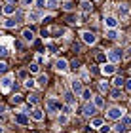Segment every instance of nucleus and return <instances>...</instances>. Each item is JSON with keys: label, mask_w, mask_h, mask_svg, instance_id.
Wrapping results in <instances>:
<instances>
[{"label": "nucleus", "mask_w": 131, "mask_h": 133, "mask_svg": "<svg viewBox=\"0 0 131 133\" xmlns=\"http://www.w3.org/2000/svg\"><path fill=\"white\" fill-rule=\"evenodd\" d=\"M123 108H120V107H110L108 108V112H106V116H108L110 120H120L122 116H123Z\"/></svg>", "instance_id": "f257e3e1"}, {"label": "nucleus", "mask_w": 131, "mask_h": 133, "mask_svg": "<svg viewBox=\"0 0 131 133\" xmlns=\"http://www.w3.org/2000/svg\"><path fill=\"white\" fill-rule=\"evenodd\" d=\"M129 125H131V118L123 114V116L120 118V122L116 124V131H126V129L129 128Z\"/></svg>", "instance_id": "f03ea898"}, {"label": "nucleus", "mask_w": 131, "mask_h": 133, "mask_svg": "<svg viewBox=\"0 0 131 133\" xmlns=\"http://www.w3.org/2000/svg\"><path fill=\"white\" fill-rule=\"evenodd\" d=\"M82 40H84L86 44L93 46L95 42H97V36H95V32H91V31H84V32H82Z\"/></svg>", "instance_id": "7ed1b4c3"}, {"label": "nucleus", "mask_w": 131, "mask_h": 133, "mask_svg": "<svg viewBox=\"0 0 131 133\" xmlns=\"http://www.w3.org/2000/svg\"><path fill=\"white\" fill-rule=\"evenodd\" d=\"M46 107H47V110H50L51 114H55V112L61 110V103H57L55 99H47L46 101Z\"/></svg>", "instance_id": "20e7f679"}, {"label": "nucleus", "mask_w": 131, "mask_h": 133, "mask_svg": "<svg viewBox=\"0 0 131 133\" xmlns=\"http://www.w3.org/2000/svg\"><path fill=\"white\" fill-rule=\"evenodd\" d=\"M11 82H13V76L8 74V76H4L2 80H0V88L4 89V91H8V89L11 88Z\"/></svg>", "instance_id": "39448f33"}, {"label": "nucleus", "mask_w": 131, "mask_h": 133, "mask_svg": "<svg viewBox=\"0 0 131 133\" xmlns=\"http://www.w3.org/2000/svg\"><path fill=\"white\" fill-rule=\"evenodd\" d=\"M105 27L108 29V31H110V29H116L118 27V19H116L114 15H106L105 17Z\"/></svg>", "instance_id": "423d86ee"}, {"label": "nucleus", "mask_w": 131, "mask_h": 133, "mask_svg": "<svg viewBox=\"0 0 131 133\" xmlns=\"http://www.w3.org/2000/svg\"><path fill=\"white\" fill-rule=\"evenodd\" d=\"M95 112H97V107H95L93 103H86V105H84V116H89V118H91Z\"/></svg>", "instance_id": "0eeeda50"}, {"label": "nucleus", "mask_w": 131, "mask_h": 133, "mask_svg": "<svg viewBox=\"0 0 131 133\" xmlns=\"http://www.w3.org/2000/svg\"><path fill=\"white\" fill-rule=\"evenodd\" d=\"M70 88H72V93L76 95V97H78V95H82V91H84V88H82V82H80V80H72Z\"/></svg>", "instance_id": "6e6552de"}, {"label": "nucleus", "mask_w": 131, "mask_h": 133, "mask_svg": "<svg viewBox=\"0 0 131 133\" xmlns=\"http://www.w3.org/2000/svg\"><path fill=\"white\" fill-rule=\"evenodd\" d=\"M108 59H110L112 65L118 63V61L122 59V51H120V50H110V51H108Z\"/></svg>", "instance_id": "1a4fd4ad"}, {"label": "nucleus", "mask_w": 131, "mask_h": 133, "mask_svg": "<svg viewBox=\"0 0 131 133\" xmlns=\"http://www.w3.org/2000/svg\"><path fill=\"white\" fill-rule=\"evenodd\" d=\"M15 122H17V124H21V125H27V124H29L27 112H17V114H15Z\"/></svg>", "instance_id": "9d476101"}, {"label": "nucleus", "mask_w": 131, "mask_h": 133, "mask_svg": "<svg viewBox=\"0 0 131 133\" xmlns=\"http://www.w3.org/2000/svg\"><path fill=\"white\" fill-rule=\"evenodd\" d=\"M55 69L59 70V72H65L68 69V63H67V59H57L55 61Z\"/></svg>", "instance_id": "9b49d317"}, {"label": "nucleus", "mask_w": 131, "mask_h": 133, "mask_svg": "<svg viewBox=\"0 0 131 133\" xmlns=\"http://www.w3.org/2000/svg\"><path fill=\"white\" fill-rule=\"evenodd\" d=\"M118 14H120L122 19H126V17L129 15V6L127 4H120V6H118Z\"/></svg>", "instance_id": "f8f14e48"}, {"label": "nucleus", "mask_w": 131, "mask_h": 133, "mask_svg": "<svg viewBox=\"0 0 131 133\" xmlns=\"http://www.w3.org/2000/svg\"><path fill=\"white\" fill-rule=\"evenodd\" d=\"M15 11H17V8H15L13 4H6L4 8H2V14H4V15H13Z\"/></svg>", "instance_id": "ddd939ff"}, {"label": "nucleus", "mask_w": 131, "mask_h": 133, "mask_svg": "<svg viewBox=\"0 0 131 133\" xmlns=\"http://www.w3.org/2000/svg\"><path fill=\"white\" fill-rule=\"evenodd\" d=\"M101 72H103V74H106V76H110V74H114V72H116V66L112 65V63H108V65L103 66V70H101Z\"/></svg>", "instance_id": "4468645a"}, {"label": "nucleus", "mask_w": 131, "mask_h": 133, "mask_svg": "<svg viewBox=\"0 0 131 133\" xmlns=\"http://www.w3.org/2000/svg\"><path fill=\"white\" fill-rule=\"evenodd\" d=\"M31 116H32V120H36V122H42L44 120V112L40 110V108H34V110L31 112Z\"/></svg>", "instance_id": "2eb2a0df"}, {"label": "nucleus", "mask_w": 131, "mask_h": 133, "mask_svg": "<svg viewBox=\"0 0 131 133\" xmlns=\"http://www.w3.org/2000/svg\"><path fill=\"white\" fill-rule=\"evenodd\" d=\"M23 38H25V42H32L34 40V32L31 29H27V31H23Z\"/></svg>", "instance_id": "dca6fc26"}, {"label": "nucleus", "mask_w": 131, "mask_h": 133, "mask_svg": "<svg viewBox=\"0 0 131 133\" xmlns=\"http://www.w3.org/2000/svg\"><path fill=\"white\" fill-rule=\"evenodd\" d=\"M27 17H29V21H32V23H34V21H38V19H40V11L32 10V11H29V15H27Z\"/></svg>", "instance_id": "f3484780"}, {"label": "nucleus", "mask_w": 131, "mask_h": 133, "mask_svg": "<svg viewBox=\"0 0 131 133\" xmlns=\"http://www.w3.org/2000/svg\"><path fill=\"white\" fill-rule=\"evenodd\" d=\"M46 8H50V10L59 8V0H46Z\"/></svg>", "instance_id": "a211bd4d"}, {"label": "nucleus", "mask_w": 131, "mask_h": 133, "mask_svg": "<svg viewBox=\"0 0 131 133\" xmlns=\"http://www.w3.org/2000/svg\"><path fill=\"white\" fill-rule=\"evenodd\" d=\"M36 84H38L40 88H46V84H47V76H46V74H40V76H38V80H36Z\"/></svg>", "instance_id": "6ab92c4d"}, {"label": "nucleus", "mask_w": 131, "mask_h": 133, "mask_svg": "<svg viewBox=\"0 0 131 133\" xmlns=\"http://www.w3.org/2000/svg\"><path fill=\"white\" fill-rule=\"evenodd\" d=\"M93 105L97 107V108H103L105 107V99L103 97H93Z\"/></svg>", "instance_id": "aec40b11"}, {"label": "nucleus", "mask_w": 131, "mask_h": 133, "mask_svg": "<svg viewBox=\"0 0 131 133\" xmlns=\"http://www.w3.org/2000/svg\"><path fill=\"white\" fill-rule=\"evenodd\" d=\"M106 36H108L110 40H116L120 34H118V31H116V29H110V31H106Z\"/></svg>", "instance_id": "412c9836"}, {"label": "nucleus", "mask_w": 131, "mask_h": 133, "mask_svg": "<svg viewBox=\"0 0 131 133\" xmlns=\"http://www.w3.org/2000/svg\"><path fill=\"white\" fill-rule=\"evenodd\" d=\"M4 27L6 29H15L17 27V21L15 19H8V21H4Z\"/></svg>", "instance_id": "4be33fe9"}, {"label": "nucleus", "mask_w": 131, "mask_h": 133, "mask_svg": "<svg viewBox=\"0 0 131 133\" xmlns=\"http://www.w3.org/2000/svg\"><path fill=\"white\" fill-rule=\"evenodd\" d=\"M101 125H103V120H101V118H93V120H91V128L99 129Z\"/></svg>", "instance_id": "5701e85b"}, {"label": "nucleus", "mask_w": 131, "mask_h": 133, "mask_svg": "<svg viewBox=\"0 0 131 133\" xmlns=\"http://www.w3.org/2000/svg\"><path fill=\"white\" fill-rule=\"evenodd\" d=\"M65 101H67L70 107H72V105H74V93H70V91H68V93H65Z\"/></svg>", "instance_id": "b1692460"}, {"label": "nucleus", "mask_w": 131, "mask_h": 133, "mask_svg": "<svg viewBox=\"0 0 131 133\" xmlns=\"http://www.w3.org/2000/svg\"><path fill=\"white\" fill-rule=\"evenodd\" d=\"M82 10L84 11H91V2H89V0H82Z\"/></svg>", "instance_id": "393cba45"}, {"label": "nucleus", "mask_w": 131, "mask_h": 133, "mask_svg": "<svg viewBox=\"0 0 131 133\" xmlns=\"http://www.w3.org/2000/svg\"><path fill=\"white\" fill-rule=\"evenodd\" d=\"M123 82H126V80H123L122 76H116V78H114V86H116V88H122Z\"/></svg>", "instance_id": "a878e982"}, {"label": "nucleus", "mask_w": 131, "mask_h": 133, "mask_svg": "<svg viewBox=\"0 0 131 133\" xmlns=\"http://www.w3.org/2000/svg\"><path fill=\"white\" fill-rule=\"evenodd\" d=\"M21 101H23V95H19V93H15L13 97H11V103H13V105H19Z\"/></svg>", "instance_id": "bb28decb"}, {"label": "nucleus", "mask_w": 131, "mask_h": 133, "mask_svg": "<svg viewBox=\"0 0 131 133\" xmlns=\"http://www.w3.org/2000/svg\"><path fill=\"white\" fill-rule=\"evenodd\" d=\"M4 55H8V46L0 44V57H4Z\"/></svg>", "instance_id": "cd10ccee"}, {"label": "nucleus", "mask_w": 131, "mask_h": 133, "mask_svg": "<svg viewBox=\"0 0 131 133\" xmlns=\"http://www.w3.org/2000/svg\"><path fill=\"white\" fill-rule=\"evenodd\" d=\"M82 97H84L86 101H89V99L93 97V95H91V91H89V89H84V91H82Z\"/></svg>", "instance_id": "c85d7f7f"}, {"label": "nucleus", "mask_w": 131, "mask_h": 133, "mask_svg": "<svg viewBox=\"0 0 131 133\" xmlns=\"http://www.w3.org/2000/svg\"><path fill=\"white\" fill-rule=\"evenodd\" d=\"M29 70H31V72H34V74H36V72L40 70V66H38L36 63H32V65H29Z\"/></svg>", "instance_id": "c756f323"}, {"label": "nucleus", "mask_w": 131, "mask_h": 133, "mask_svg": "<svg viewBox=\"0 0 131 133\" xmlns=\"http://www.w3.org/2000/svg\"><path fill=\"white\" fill-rule=\"evenodd\" d=\"M110 95H112V99H120V97H122V91H120V89H114Z\"/></svg>", "instance_id": "7c9ffc66"}, {"label": "nucleus", "mask_w": 131, "mask_h": 133, "mask_svg": "<svg viewBox=\"0 0 131 133\" xmlns=\"http://www.w3.org/2000/svg\"><path fill=\"white\" fill-rule=\"evenodd\" d=\"M34 4H36V8H46V0H34Z\"/></svg>", "instance_id": "2f4dec72"}, {"label": "nucleus", "mask_w": 131, "mask_h": 133, "mask_svg": "<svg viewBox=\"0 0 131 133\" xmlns=\"http://www.w3.org/2000/svg\"><path fill=\"white\" fill-rule=\"evenodd\" d=\"M8 70V63H4V61H0V74H4V72Z\"/></svg>", "instance_id": "473e14b6"}, {"label": "nucleus", "mask_w": 131, "mask_h": 133, "mask_svg": "<svg viewBox=\"0 0 131 133\" xmlns=\"http://www.w3.org/2000/svg\"><path fill=\"white\" fill-rule=\"evenodd\" d=\"M99 88H101V91H108V84H106V82H101Z\"/></svg>", "instance_id": "72a5a7b5"}, {"label": "nucleus", "mask_w": 131, "mask_h": 133, "mask_svg": "<svg viewBox=\"0 0 131 133\" xmlns=\"http://www.w3.org/2000/svg\"><path fill=\"white\" fill-rule=\"evenodd\" d=\"M63 110H65V116H68V114H72V107H70V105H67V107L63 108Z\"/></svg>", "instance_id": "f704fd0d"}, {"label": "nucleus", "mask_w": 131, "mask_h": 133, "mask_svg": "<svg viewBox=\"0 0 131 133\" xmlns=\"http://www.w3.org/2000/svg\"><path fill=\"white\" fill-rule=\"evenodd\" d=\"M29 103H32V105H36V103H38V95H31V97H29Z\"/></svg>", "instance_id": "c9c22d12"}, {"label": "nucleus", "mask_w": 131, "mask_h": 133, "mask_svg": "<svg viewBox=\"0 0 131 133\" xmlns=\"http://www.w3.org/2000/svg\"><path fill=\"white\" fill-rule=\"evenodd\" d=\"M99 131H101V133H110V128H108V125H101Z\"/></svg>", "instance_id": "e433bc0d"}, {"label": "nucleus", "mask_w": 131, "mask_h": 133, "mask_svg": "<svg viewBox=\"0 0 131 133\" xmlns=\"http://www.w3.org/2000/svg\"><path fill=\"white\" fill-rule=\"evenodd\" d=\"M25 88H29V89L34 88V80H27V82H25Z\"/></svg>", "instance_id": "4c0bfd02"}, {"label": "nucleus", "mask_w": 131, "mask_h": 133, "mask_svg": "<svg viewBox=\"0 0 131 133\" xmlns=\"http://www.w3.org/2000/svg\"><path fill=\"white\" fill-rule=\"evenodd\" d=\"M123 86H126L127 91H131V80H126V82H123Z\"/></svg>", "instance_id": "58836bf2"}, {"label": "nucleus", "mask_w": 131, "mask_h": 133, "mask_svg": "<svg viewBox=\"0 0 131 133\" xmlns=\"http://www.w3.org/2000/svg\"><path fill=\"white\" fill-rule=\"evenodd\" d=\"M67 122H68L67 116H59V124H67Z\"/></svg>", "instance_id": "ea45409f"}, {"label": "nucleus", "mask_w": 131, "mask_h": 133, "mask_svg": "<svg viewBox=\"0 0 131 133\" xmlns=\"http://www.w3.org/2000/svg\"><path fill=\"white\" fill-rule=\"evenodd\" d=\"M70 66L76 70V69H80V63H78V61H72V63H70Z\"/></svg>", "instance_id": "a19ab883"}, {"label": "nucleus", "mask_w": 131, "mask_h": 133, "mask_svg": "<svg viewBox=\"0 0 131 133\" xmlns=\"http://www.w3.org/2000/svg\"><path fill=\"white\" fill-rule=\"evenodd\" d=\"M97 59H99V61H105L106 55H105V53H97Z\"/></svg>", "instance_id": "79ce46f5"}, {"label": "nucleus", "mask_w": 131, "mask_h": 133, "mask_svg": "<svg viewBox=\"0 0 131 133\" xmlns=\"http://www.w3.org/2000/svg\"><path fill=\"white\" fill-rule=\"evenodd\" d=\"M4 110H6V107H4V105H0V116H2V112H4Z\"/></svg>", "instance_id": "37998d69"}, {"label": "nucleus", "mask_w": 131, "mask_h": 133, "mask_svg": "<svg viewBox=\"0 0 131 133\" xmlns=\"http://www.w3.org/2000/svg\"><path fill=\"white\" fill-rule=\"evenodd\" d=\"M2 131H4V128H2V125H0V133H2Z\"/></svg>", "instance_id": "c03bdc74"}, {"label": "nucleus", "mask_w": 131, "mask_h": 133, "mask_svg": "<svg viewBox=\"0 0 131 133\" xmlns=\"http://www.w3.org/2000/svg\"><path fill=\"white\" fill-rule=\"evenodd\" d=\"M0 36H2V32H0Z\"/></svg>", "instance_id": "a18cd8bd"}, {"label": "nucleus", "mask_w": 131, "mask_h": 133, "mask_svg": "<svg viewBox=\"0 0 131 133\" xmlns=\"http://www.w3.org/2000/svg\"><path fill=\"white\" fill-rule=\"evenodd\" d=\"M97 2H99V0H97Z\"/></svg>", "instance_id": "49530a36"}]
</instances>
